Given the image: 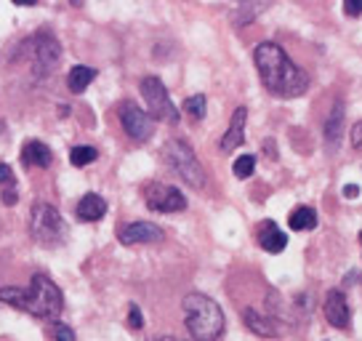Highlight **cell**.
Instances as JSON below:
<instances>
[{"label": "cell", "instance_id": "f546056e", "mask_svg": "<svg viewBox=\"0 0 362 341\" xmlns=\"http://www.w3.org/2000/svg\"><path fill=\"white\" fill-rule=\"evenodd\" d=\"M16 197H19V195H16V190H6V192H3V203L13 205V203H16Z\"/></svg>", "mask_w": 362, "mask_h": 341}, {"label": "cell", "instance_id": "6da1fadb", "mask_svg": "<svg viewBox=\"0 0 362 341\" xmlns=\"http://www.w3.org/2000/svg\"><path fill=\"white\" fill-rule=\"evenodd\" d=\"M253 62H256V69H259L267 91L280 99H296L309 88V75L298 64H293V59L272 40L256 46Z\"/></svg>", "mask_w": 362, "mask_h": 341}, {"label": "cell", "instance_id": "f1b7e54d", "mask_svg": "<svg viewBox=\"0 0 362 341\" xmlns=\"http://www.w3.org/2000/svg\"><path fill=\"white\" fill-rule=\"evenodd\" d=\"M357 195H360V187H357V184H346V187H344V197H346V200H354Z\"/></svg>", "mask_w": 362, "mask_h": 341}, {"label": "cell", "instance_id": "603a6c76", "mask_svg": "<svg viewBox=\"0 0 362 341\" xmlns=\"http://www.w3.org/2000/svg\"><path fill=\"white\" fill-rule=\"evenodd\" d=\"M253 168H256V158L253 155H243V158L235 160V176L238 179H248Z\"/></svg>", "mask_w": 362, "mask_h": 341}, {"label": "cell", "instance_id": "9a60e30c", "mask_svg": "<svg viewBox=\"0 0 362 341\" xmlns=\"http://www.w3.org/2000/svg\"><path fill=\"white\" fill-rule=\"evenodd\" d=\"M22 160L24 166H30V168H48L54 155H51V149L45 147L43 141H27L22 149Z\"/></svg>", "mask_w": 362, "mask_h": 341}, {"label": "cell", "instance_id": "8992f818", "mask_svg": "<svg viewBox=\"0 0 362 341\" xmlns=\"http://www.w3.org/2000/svg\"><path fill=\"white\" fill-rule=\"evenodd\" d=\"M22 54L30 59V67H33V75L37 78H45L57 69L59 59H62V48L54 40V35L48 33H37L33 35L30 40H24Z\"/></svg>", "mask_w": 362, "mask_h": 341}, {"label": "cell", "instance_id": "2e32d148", "mask_svg": "<svg viewBox=\"0 0 362 341\" xmlns=\"http://www.w3.org/2000/svg\"><path fill=\"white\" fill-rule=\"evenodd\" d=\"M341 137H344V104L339 102L333 107L328 123H325V141H328V147L333 149V152L339 149Z\"/></svg>", "mask_w": 362, "mask_h": 341}, {"label": "cell", "instance_id": "1f68e13d", "mask_svg": "<svg viewBox=\"0 0 362 341\" xmlns=\"http://www.w3.org/2000/svg\"><path fill=\"white\" fill-rule=\"evenodd\" d=\"M155 341H181V339H176V336H160V339H155Z\"/></svg>", "mask_w": 362, "mask_h": 341}, {"label": "cell", "instance_id": "cb8c5ba5", "mask_svg": "<svg viewBox=\"0 0 362 341\" xmlns=\"http://www.w3.org/2000/svg\"><path fill=\"white\" fill-rule=\"evenodd\" d=\"M128 325H131L134 330H139L141 325H144V318H141V309L136 307V304H131V307H128Z\"/></svg>", "mask_w": 362, "mask_h": 341}, {"label": "cell", "instance_id": "8fae6325", "mask_svg": "<svg viewBox=\"0 0 362 341\" xmlns=\"http://www.w3.org/2000/svg\"><path fill=\"white\" fill-rule=\"evenodd\" d=\"M325 318L333 328H346L349 325V304H346V296L341 291H330L325 296Z\"/></svg>", "mask_w": 362, "mask_h": 341}, {"label": "cell", "instance_id": "30bf717a", "mask_svg": "<svg viewBox=\"0 0 362 341\" xmlns=\"http://www.w3.org/2000/svg\"><path fill=\"white\" fill-rule=\"evenodd\" d=\"M163 238H165V232L152 221H134L117 232V240L123 245H149V243H160Z\"/></svg>", "mask_w": 362, "mask_h": 341}, {"label": "cell", "instance_id": "d6a6232c", "mask_svg": "<svg viewBox=\"0 0 362 341\" xmlns=\"http://www.w3.org/2000/svg\"><path fill=\"white\" fill-rule=\"evenodd\" d=\"M360 243H362V235H360Z\"/></svg>", "mask_w": 362, "mask_h": 341}, {"label": "cell", "instance_id": "83f0119b", "mask_svg": "<svg viewBox=\"0 0 362 341\" xmlns=\"http://www.w3.org/2000/svg\"><path fill=\"white\" fill-rule=\"evenodd\" d=\"M344 13H349V16L362 13V3H351V0H346V3H344Z\"/></svg>", "mask_w": 362, "mask_h": 341}, {"label": "cell", "instance_id": "7c38bea8", "mask_svg": "<svg viewBox=\"0 0 362 341\" xmlns=\"http://www.w3.org/2000/svg\"><path fill=\"white\" fill-rule=\"evenodd\" d=\"M245 120H248V107H238L235 115H232L229 131L221 139V152H232V149H238L245 141Z\"/></svg>", "mask_w": 362, "mask_h": 341}, {"label": "cell", "instance_id": "52a82bcc", "mask_svg": "<svg viewBox=\"0 0 362 341\" xmlns=\"http://www.w3.org/2000/svg\"><path fill=\"white\" fill-rule=\"evenodd\" d=\"M141 96L149 107V117H158V120H165V123L176 125L179 123V110L173 107L168 91L163 86L160 78H144L141 80Z\"/></svg>", "mask_w": 362, "mask_h": 341}, {"label": "cell", "instance_id": "ffe728a7", "mask_svg": "<svg viewBox=\"0 0 362 341\" xmlns=\"http://www.w3.org/2000/svg\"><path fill=\"white\" fill-rule=\"evenodd\" d=\"M96 158H99L96 147H88V144L72 147V152H69V163H72V166H88V163H93Z\"/></svg>", "mask_w": 362, "mask_h": 341}, {"label": "cell", "instance_id": "ba28073f", "mask_svg": "<svg viewBox=\"0 0 362 341\" xmlns=\"http://www.w3.org/2000/svg\"><path fill=\"white\" fill-rule=\"evenodd\" d=\"M144 203H147L149 211L176 214V211H184V208H187V197H184L176 187H170V184L152 182L144 187Z\"/></svg>", "mask_w": 362, "mask_h": 341}, {"label": "cell", "instance_id": "4316f807", "mask_svg": "<svg viewBox=\"0 0 362 341\" xmlns=\"http://www.w3.org/2000/svg\"><path fill=\"white\" fill-rule=\"evenodd\" d=\"M54 339L57 341H75V330L67 328V325H57V328H54Z\"/></svg>", "mask_w": 362, "mask_h": 341}, {"label": "cell", "instance_id": "ac0fdd59", "mask_svg": "<svg viewBox=\"0 0 362 341\" xmlns=\"http://www.w3.org/2000/svg\"><path fill=\"white\" fill-rule=\"evenodd\" d=\"M96 80V69L93 67H72L69 69V75H67V86H69V91L72 93H83L86 88H88L90 83Z\"/></svg>", "mask_w": 362, "mask_h": 341}, {"label": "cell", "instance_id": "d4e9b609", "mask_svg": "<svg viewBox=\"0 0 362 341\" xmlns=\"http://www.w3.org/2000/svg\"><path fill=\"white\" fill-rule=\"evenodd\" d=\"M0 187L13 190V170H11V166H6V163H0Z\"/></svg>", "mask_w": 362, "mask_h": 341}, {"label": "cell", "instance_id": "7a4b0ae2", "mask_svg": "<svg viewBox=\"0 0 362 341\" xmlns=\"http://www.w3.org/2000/svg\"><path fill=\"white\" fill-rule=\"evenodd\" d=\"M0 301L40 320H57L64 309V296L45 274H33L30 288H0Z\"/></svg>", "mask_w": 362, "mask_h": 341}, {"label": "cell", "instance_id": "277c9868", "mask_svg": "<svg viewBox=\"0 0 362 341\" xmlns=\"http://www.w3.org/2000/svg\"><path fill=\"white\" fill-rule=\"evenodd\" d=\"M30 232H33L35 243L45 245V248H57L69 235L67 221L62 219V214L51 203H43V200L35 203L33 211H30Z\"/></svg>", "mask_w": 362, "mask_h": 341}, {"label": "cell", "instance_id": "3957f363", "mask_svg": "<svg viewBox=\"0 0 362 341\" xmlns=\"http://www.w3.org/2000/svg\"><path fill=\"white\" fill-rule=\"evenodd\" d=\"M184 323L194 341H218L224 333V312L211 296L189 294L181 301Z\"/></svg>", "mask_w": 362, "mask_h": 341}, {"label": "cell", "instance_id": "9c48e42d", "mask_svg": "<svg viewBox=\"0 0 362 341\" xmlns=\"http://www.w3.org/2000/svg\"><path fill=\"white\" fill-rule=\"evenodd\" d=\"M120 123H123V131L134 141H147L155 134V120L149 117V112H144L139 104L134 102H123L120 104Z\"/></svg>", "mask_w": 362, "mask_h": 341}, {"label": "cell", "instance_id": "44dd1931", "mask_svg": "<svg viewBox=\"0 0 362 341\" xmlns=\"http://www.w3.org/2000/svg\"><path fill=\"white\" fill-rule=\"evenodd\" d=\"M261 11H267V3H256V6L245 3V6H240L238 13H235V24H238V27H243V24H250Z\"/></svg>", "mask_w": 362, "mask_h": 341}, {"label": "cell", "instance_id": "e0dca14e", "mask_svg": "<svg viewBox=\"0 0 362 341\" xmlns=\"http://www.w3.org/2000/svg\"><path fill=\"white\" fill-rule=\"evenodd\" d=\"M243 320H245V325H248L256 336H264V339H272V336H277V328H274V323L269 318H264L261 312L256 309H245L243 312Z\"/></svg>", "mask_w": 362, "mask_h": 341}, {"label": "cell", "instance_id": "5bb4252c", "mask_svg": "<svg viewBox=\"0 0 362 341\" xmlns=\"http://www.w3.org/2000/svg\"><path fill=\"white\" fill-rule=\"evenodd\" d=\"M75 214H78L80 221H99V219H104V214H107V203H104L102 195L88 192L80 197Z\"/></svg>", "mask_w": 362, "mask_h": 341}, {"label": "cell", "instance_id": "4dcf8cb0", "mask_svg": "<svg viewBox=\"0 0 362 341\" xmlns=\"http://www.w3.org/2000/svg\"><path fill=\"white\" fill-rule=\"evenodd\" d=\"M357 280H360V272H349V274H346V280H344V283L349 285V283H357Z\"/></svg>", "mask_w": 362, "mask_h": 341}, {"label": "cell", "instance_id": "d6986e66", "mask_svg": "<svg viewBox=\"0 0 362 341\" xmlns=\"http://www.w3.org/2000/svg\"><path fill=\"white\" fill-rule=\"evenodd\" d=\"M288 224H291V229H296V232H304V229H315L317 227L315 208H309V205H298L293 214H291V219H288Z\"/></svg>", "mask_w": 362, "mask_h": 341}, {"label": "cell", "instance_id": "4fadbf2b", "mask_svg": "<svg viewBox=\"0 0 362 341\" xmlns=\"http://www.w3.org/2000/svg\"><path fill=\"white\" fill-rule=\"evenodd\" d=\"M259 245L267 250V253H280V250H285V245H288V235H285L274 221H264L259 227Z\"/></svg>", "mask_w": 362, "mask_h": 341}, {"label": "cell", "instance_id": "484cf974", "mask_svg": "<svg viewBox=\"0 0 362 341\" xmlns=\"http://www.w3.org/2000/svg\"><path fill=\"white\" fill-rule=\"evenodd\" d=\"M349 139H351V147L357 149V152H362V120H360V123H354V125H351Z\"/></svg>", "mask_w": 362, "mask_h": 341}, {"label": "cell", "instance_id": "7402d4cb", "mask_svg": "<svg viewBox=\"0 0 362 341\" xmlns=\"http://www.w3.org/2000/svg\"><path fill=\"white\" fill-rule=\"evenodd\" d=\"M184 110H187V115H189V117H194V120H203V117H205V96H203V93H194V96H189V99L184 102Z\"/></svg>", "mask_w": 362, "mask_h": 341}, {"label": "cell", "instance_id": "5b68a950", "mask_svg": "<svg viewBox=\"0 0 362 341\" xmlns=\"http://www.w3.org/2000/svg\"><path fill=\"white\" fill-rule=\"evenodd\" d=\"M163 160H165V166L179 176L181 182H187L194 190H203L205 187V170L187 141L170 139L168 144H165V149H163Z\"/></svg>", "mask_w": 362, "mask_h": 341}]
</instances>
